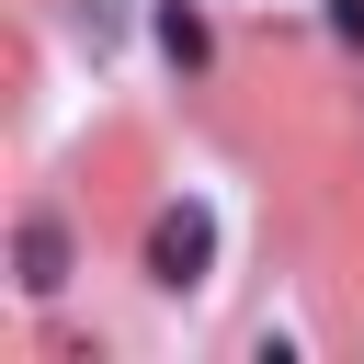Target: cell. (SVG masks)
Wrapping results in <instances>:
<instances>
[{
    "instance_id": "cell-1",
    "label": "cell",
    "mask_w": 364,
    "mask_h": 364,
    "mask_svg": "<svg viewBox=\"0 0 364 364\" xmlns=\"http://www.w3.org/2000/svg\"><path fill=\"white\" fill-rule=\"evenodd\" d=\"M205 262H216V216L205 205H159L148 216V273L182 296V284H205Z\"/></svg>"
},
{
    "instance_id": "cell-2",
    "label": "cell",
    "mask_w": 364,
    "mask_h": 364,
    "mask_svg": "<svg viewBox=\"0 0 364 364\" xmlns=\"http://www.w3.org/2000/svg\"><path fill=\"white\" fill-rule=\"evenodd\" d=\"M11 273H23V296H57V284H68V228H57V216H23Z\"/></svg>"
},
{
    "instance_id": "cell-3",
    "label": "cell",
    "mask_w": 364,
    "mask_h": 364,
    "mask_svg": "<svg viewBox=\"0 0 364 364\" xmlns=\"http://www.w3.org/2000/svg\"><path fill=\"white\" fill-rule=\"evenodd\" d=\"M159 46H171V68H205V57H216V34H205V23L182 11V0L159 11Z\"/></svg>"
},
{
    "instance_id": "cell-4",
    "label": "cell",
    "mask_w": 364,
    "mask_h": 364,
    "mask_svg": "<svg viewBox=\"0 0 364 364\" xmlns=\"http://www.w3.org/2000/svg\"><path fill=\"white\" fill-rule=\"evenodd\" d=\"M330 34H341V46H364V0H330Z\"/></svg>"
}]
</instances>
